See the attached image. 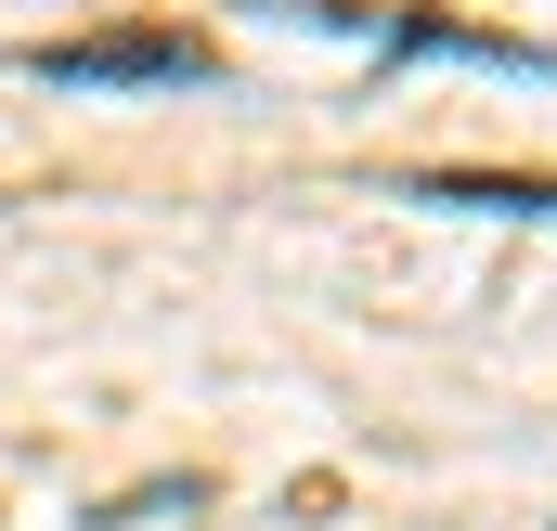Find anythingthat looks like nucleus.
Here are the masks:
<instances>
[{
	"instance_id": "obj_2",
	"label": "nucleus",
	"mask_w": 557,
	"mask_h": 531,
	"mask_svg": "<svg viewBox=\"0 0 557 531\" xmlns=\"http://www.w3.org/2000/svg\"><path fill=\"white\" fill-rule=\"evenodd\" d=\"M311 13V0H298ZM311 26H337V13H311ZM376 52H454V65H506V78H557V52H532V39H493V26H363Z\"/></svg>"
},
{
	"instance_id": "obj_1",
	"label": "nucleus",
	"mask_w": 557,
	"mask_h": 531,
	"mask_svg": "<svg viewBox=\"0 0 557 531\" xmlns=\"http://www.w3.org/2000/svg\"><path fill=\"white\" fill-rule=\"evenodd\" d=\"M26 78H52V91H208L221 65L195 52V39H39L26 52Z\"/></svg>"
},
{
	"instance_id": "obj_3",
	"label": "nucleus",
	"mask_w": 557,
	"mask_h": 531,
	"mask_svg": "<svg viewBox=\"0 0 557 531\" xmlns=\"http://www.w3.org/2000/svg\"><path fill=\"white\" fill-rule=\"evenodd\" d=\"M403 195H416V208H467V221H480V208H493V221H557V182H519V169H416Z\"/></svg>"
}]
</instances>
